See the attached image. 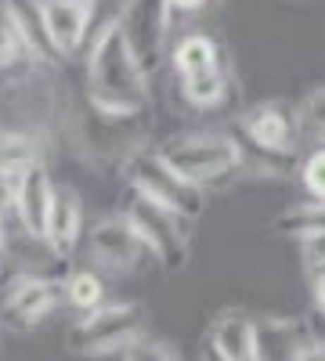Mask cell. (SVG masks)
<instances>
[{
  "mask_svg": "<svg viewBox=\"0 0 325 361\" xmlns=\"http://www.w3.org/2000/svg\"><path fill=\"white\" fill-rule=\"evenodd\" d=\"M87 80H91V105L98 116L109 119H130L145 109V69L123 37L120 22H109L87 58Z\"/></svg>",
  "mask_w": 325,
  "mask_h": 361,
  "instance_id": "cell-1",
  "label": "cell"
},
{
  "mask_svg": "<svg viewBox=\"0 0 325 361\" xmlns=\"http://www.w3.org/2000/svg\"><path fill=\"white\" fill-rule=\"evenodd\" d=\"M145 340V311L141 304H102L87 311L69 329V347L80 354H112L130 350Z\"/></svg>",
  "mask_w": 325,
  "mask_h": 361,
  "instance_id": "cell-2",
  "label": "cell"
},
{
  "mask_svg": "<svg viewBox=\"0 0 325 361\" xmlns=\"http://www.w3.org/2000/svg\"><path fill=\"white\" fill-rule=\"evenodd\" d=\"M159 159L181 177L188 180L192 188L206 185V180H217L224 173H231L235 166L243 163V152L231 137L221 134H202V137H185V141H173L170 148H163Z\"/></svg>",
  "mask_w": 325,
  "mask_h": 361,
  "instance_id": "cell-3",
  "label": "cell"
},
{
  "mask_svg": "<svg viewBox=\"0 0 325 361\" xmlns=\"http://www.w3.org/2000/svg\"><path fill=\"white\" fill-rule=\"evenodd\" d=\"M127 228L137 235V243L149 250L159 264L166 267H181L185 264V246H188V235L181 231V217L170 214L163 206H152L149 199H134L130 209L123 214Z\"/></svg>",
  "mask_w": 325,
  "mask_h": 361,
  "instance_id": "cell-4",
  "label": "cell"
},
{
  "mask_svg": "<svg viewBox=\"0 0 325 361\" xmlns=\"http://www.w3.org/2000/svg\"><path fill=\"white\" fill-rule=\"evenodd\" d=\"M127 173H130V180H134L137 195L149 199L152 206H163V209H170V214H177V217L199 214V202H202L199 188H192L188 180L177 177V173L159 159V152H156V156H134V159L127 163Z\"/></svg>",
  "mask_w": 325,
  "mask_h": 361,
  "instance_id": "cell-5",
  "label": "cell"
},
{
  "mask_svg": "<svg viewBox=\"0 0 325 361\" xmlns=\"http://www.w3.org/2000/svg\"><path fill=\"white\" fill-rule=\"evenodd\" d=\"M145 246L137 243V235L127 228L123 217H105L87 231V257L94 260V267L112 271V275H127L137 267Z\"/></svg>",
  "mask_w": 325,
  "mask_h": 361,
  "instance_id": "cell-6",
  "label": "cell"
},
{
  "mask_svg": "<svg viewBox=\"0 0 325 361\" xmlns=\"http://www.w3.org/2000/svg\"><path fill=\"white\" fill-rule=\"evenodd\" d=\"M58 304V286L40 279V275H22L11 282V289L4 293V304H0V318L15 333H25L37 322H44Z\"/></svg>",
  "mask_w": 325,
  "mask_h": 361,
  "instance_id": "cell-7",
  "label": "cell"
},
{
  "mask_svg": "<svg viewBox=\"0 0 325 361\" xmlns=\"http://www.w3.org/2000/svg\"><path fill=\"white\" fill-rule=\"evenodd\" d=\"M94 0H40V22H44V37L58 54H73L83 37H87V22H91Z\"/></svg>",
  "mask_w": 325,
  "mask_h": 361,
  "instance_id": "cell-8",
  "label": "cell"
},
{
  "mask_svg": "<svg viewBox=\"0 0 325 361\" xmlns=\"http://www.w3.org/2000/svg\"><path fill=\"white\" fill-rule=\"evenodd\" d=\"M239 127L250 137V145H257L260 152H271V156L289 152L293 141H297V123H293L278 105H257V109H250L239 119Z\"/></svg>",
  "mask_w": 325,
  "mask_h": 361,
  "instance_id": "cell-9",
  "label": "cell"
},
{
  "mask_svg": "<svg viewBox=\"0 0 325 361\" xmlns=\"http://www.w3.org/2000/svg\"><path fill=\"white\" fill-rule=\"evenodd\" d=\"M80 228H83V202H80L76 188H69V185L54 188L51 209H47V228H44V238L54 250V257L73 253L76 238H80Z\"/></svg>",
  "mask_w": 325,
  "mask_h": 361,
  "instance_id": "cell-10",
  "label": "cell"
},
{
  "mask_svg": "<svg viewBox=\"0 0 325 361\" xmlns=\"http://www.w3.org/2000/svg\"><path fill=\"white\" fill-rule=\"evenodd\" d=\"M51 195H54V185H51L47 170H44L40 163L29 166V170L22 173V180H18V188H15V209H18L25 231L33 235V238H44Z\"/></svg>",
  "mask_w": 325,
  "mask_h": 361,
  "instance_id": "cell-11",
  "label": "cell"
},
{
  "mask_svg": "<svg viewBox=\"0 0 325 361\" xmlns=\"http://www.w3.org/2000/svg\"><path fill=\"white\" fill-rule=\"evenodd\" d=\"M210 350L224 361H260L257 322L246 314H221L210 329Z\"/></svg>",
  "mask_w": 325,
  "mask_h": 361,
  "instance_id": "cell-12",
  "label": "cell"
},
{
  "mask_svg": "<svg viewBox=\"0 0 325 361\" xmlns=\"http://www.w3.org/2000/svg\"><path fill=\"white\" fill-rule=\"evenodd\" d=\"M173 66L177 73H181L185 80L188 76H202V73H214L217 69V47L210 37H202V33H188L181 44H177L173 51Z\"/></svg>",
  "mask_w": 325,
  "mask_h": 361,
  "instance_id": "cell-13",
  "label": "cell"
},
{
  "mask_svg": "<svg viewBox=\"0 0 325 361\" xmlns=\"http://www.w3.org/2000/svg\"><path fill=\"white\" fill-rule=\"evenodd\" d=\"M181 87H185V98L192 105H199V109H217L224 102V94H228V83H224L221 69L202 73V76H188Z\"/></svg>",
  "mask_w": 325,
  "mask_h": 361,
  "instance_id": "cell-14",
  "label": "cell"
},
{
  "mask_svg": "<svg viewBox=\"0 0 325 361\" xmlns=\"http://www.w3.org/2000/svg\"><path fill=\"white\" fill-rule=\"evenodd\" d=\"M66 296H69L73 307H80L87 314V311L102 307L105 286H102V279L94 275V271H76V275H69V282H66Z\"/></svg>",
  "mask_w": 325,
  "mask_h": 361,
  "instance_id": "cell-15",
  "label": "cell"
},
{
  "mask_svg": "<svg viewBox=\"0 0 325 361\" xmlns=\"http://www.w3.org/2000/svg\"><path fill=\"white\" fill-rule=\"evenodd\" d=\"M297 127H300L307 137H314V141L325 145V87H318L314 94L304 98L300 116H297Z\"/></svg>",
  "mask_w": 325,
  "mask_h": 361,
  "instance_id": "cell-16",
  "label": "cell"
},
{
  "mask_svg": "<svg viewBox=\"0 0 325 361\" xmlns=\"http://www.w3.org/2000/svg\"><path fill=\"white\" fill-rule=\"evenodd\" d=\"M18 54H25V47H22L15 25H11V18H8V8L0 4V66H15Z\"/></svg>",
  "mask_w": 325,
  "mask_h": 361,
  "instance_id": "cell-17",
  "label": "cell"
},
{
  "mask_svg": "<svg viewBox=\"0 0 325 361\" xmlns=\"http://www.w3.org/2000/svg\"><path fill=\"white\" fill-rule=\"evenodd\" d=\"M300 250H304V260L307 267L314 271H325V228H311V231H300Z\"/></svg>",
  "mask_w": 325,
  "mask_h": 361,
  "instance_id": "cell-18",
  "label": "cell"
},
{
  "mask_svg": "<svg viewBox=\"0 0 325 361\" xmlns=\"http://www.w3.org/2000/svg\"><path fill=\"white\" fill-rule=\"evenodd\" d=\"M304 185L314 195V202H325V148L311 152V159L304 163Z\"/></svg>",
  "mask_w": 325,
  "mask_h": 361,
  "instance_id": "cell-19",
  "label": "cell"
},
{
  "mask_svg": "<svg viewBox=\"0 0 325 361\" xmlns=\"http://www.w3.org/2000/svg\"><path fill=\"white\" fill-rule=\"evenodd\" d=\"M127 361H181L173 350H170V343H163V340H137L130 350H127Z\"/></svg>",
  "mask_w": 325,
  "mask_h": 361,
  "instance_id": "cell-20",
  "label": "cell"
},
{
  "mask_svg": "<svg viewBox=\"0 0 325 361\" xmlns=\"http://www.w3.org/2000/svg\"><path fill=\"white\" fill-rule=\"evenodd\" d=\"M293 361H325V343L321 340H307L297 350V357H293Z\"/></svg>",
  "mask_w": 325,
  "mask_h": 361,
  "instance_id": "cell-21",
  "label": "cell"
},
{
  "mask_svg": "<svg viewBox=\"0 0 325 361\" xmlns=\"http://www.w3.org/2000/svg\"><path fill=\"white\" fill-rule=\"evenodd\" d=\"M311 296H314V311L318 318H325V271H318L314 282H311Z\"/></svg>",
  "mask_w": 325,
  "mask_h": 361,
  "instance_id": "cell-22",
  "label": "cell"
},
{
  "mask_svg": "<svg viewBox=\"0 0 325 361\" xmlns=\"http://www.w3.org/2000/svg\"><path fill=\"white\" fill-rule=\"evenodd\" d=\"M163 4H166V11L170 8H177V11H199L206 0H163Z\"/></svg>",
  "mask_w": 325,
  "mask_h": 361,
  "instance_id": "cell-23",
  "label": "cell"
},
{
  "mask_svg": "<svg viewBox=\"0 0 325 361\" xmlns=\"http://www.w3.org/2000/svg\"><path fill=\"white\" fill-rule=\"evenodd\" d=\"M202 361H224V357H217V354H214L210 347H206V350H202Z\"/></svg>",
  "mask_w": 325,
  "mask_h": 361,
  "instance_id": "cell-24",
  "label": "cell"
},
{
  "mask_svg": "<svg viewBox=\"0 0 325 361\" xmlns=\"http://www.w3.org/2000/svg\"><path fill=\"white\" fill-rule=\"evenodd\" d=\"M0 246H4V214H0Z\"/></svg>",
  "mask_w": 325,
  "mask_h": 361,
  "instance_id": "cell-25",
  "label": "cell"
}]
</instances>
